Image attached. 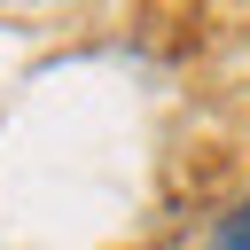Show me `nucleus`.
<instances>
[{"instance_id":"obj_1","label":"nucleus","mask_w":250,"mask_h":250,"mask_svg":"<svg viewBox=\"0 0 250 250\" xmlns=\"http://www.w3.org/2000/svg\"><path fill=\"white\" fill-rule=\"evenodd\" d=\"M203 250H250V195H242V203L211 227V242H203Z\"/></svg>"}]
</instances>
